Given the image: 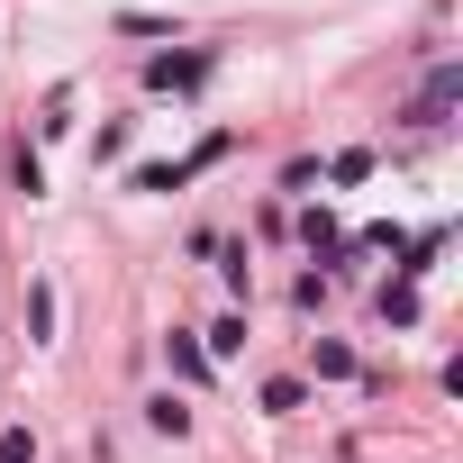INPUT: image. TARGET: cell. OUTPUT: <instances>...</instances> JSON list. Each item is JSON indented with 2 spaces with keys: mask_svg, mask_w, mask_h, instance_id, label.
<instances>
[{
  "mask_svg": "<svg viewBox=\"0 0 463 463\" xmlns=\"http://www.w3.org/2000/svg\"><path fill=\"white\" fill-rule=\"evenodd\" d=\"M454 91H463V64H436V73H427V91L409 100V118H418V128H436V118L454 109Z\"/></svg>",
  "mask_w": 463,
  "mask_h": 463,
  "instance_id": "cell-1",
  "label": "cell"
},
{
  "mask_svg": "<svg viewBox=\"0 0 463 463\" xmlns=\"http://www.w3.org/2000/svg\"><path fill=\"white\" fill-rule=\"evenodd\" d=\"M200 73H209L200 55H155V64H146V82H155V91H191Z\"/></svg>",
  "mask_w": 463,
  "mask_h": 463,
  "instance_id": "cell-2",
  "label": "cell"
},
{
  "mask_svg": "<svg viewBox=\"0 0 463 463\" xmlns=\"http://www.w3.org/2000/svg\"><path fill=\"white\" fill-rule=\"evenodd\" d=\"M364 173H373V155H364V146H345V155L327 164V182H364Z\"/></svg>",
  "mask_w": 463,
  "mask_h": 463,
  "instance_id": "cell-5",
  "label": "cell"
},
{
  "mask_svg": "<svg viewBox=\"0 0 463 463\" xmlns=\"http://www.w3.org/2000/svg\"><path fill=\"white\" fill-rule=\"evenodd\" d=\"M146 418H155V436H191V409H182V400H173V391H164V400H155V409H146Z\"/></svg>",
  "mask_w": 463,
  "mask_h": 463,
  "instance_id": "cell-4",
  "label": "cell"
},
{
  "mask_svg": "<svg viewBox=\"0 0 463 463\" xmlns=\"http://www.w3.org/2000/svg\"><path fill=\"white\" fill-rule=\"evenodd\" d=\"M164 364H173L182 382H209V354H200V336H182V327L164 336Z\"/></svg>",
  "mask_w": 463,
  "mask_h": 463,
  "instance_id": "cell-3",
  "label": "cell"
},
{
  "mask_svg": "<svg viewBox=\"0 0 463 463\" xmlns=\"http://www.w3.org/2000/svg\"><path fill=\"white\" fill-rule=\"evenodd\" d=\"M0 463H37V436H28V427H10V436H0Z\"/></svg>",
  "mask_w": 463,
  "mask_h": 463,
  "instance_id": "cell-7",
  "label": "cell"
},
{
  "mask_svg": "<svg viewBox=\"0 0 463 463\" xmlns=\"http://www.w3.org/2000/svg\"><path fill=\"white\" fill-rule=\"evenodd\" d=\"M28 327H37V336H55V291H46V282L28 291Z\"/></svg>",
  "mask_w": 463,
  "mask_h": 463,
  "instance_id": "cell-6",
  "label": "cell"
}]
</instances>
